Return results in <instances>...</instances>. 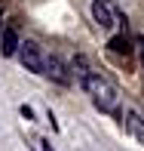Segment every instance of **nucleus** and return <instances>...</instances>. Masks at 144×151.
Here are the masks:
<instances>
[{"mask_svg":"<svg viewBox=\"0 0 144 151\" xmlns=\"http://www.w3.org/2000/svg\"><path fill=\"white\" fill-rule=\"evenodd\" d=\"M16 56L18 62H22L28 71H43V52H40V46L34 43V40H25V43H18V50H16Z\"/></svg>","mask_w":144,"mask_h":151,"instance_id":"f03ea898","label":"nucleus"},{"mask_svg":"<svg viewBox=\"0 0 144 151\" xmlns=\"http://www.w3.org/2000/svg\"><path fill=\"white\" fill-rule=\"evenodd\" d=\"M16 50H18V31H16V25H9L0 34V52L3 56H16Z\"/></svg>","mask_w":144,"mask_h":151,"instance_id":"39448f33","label":"nucleus"},{"mask_svg":"<svg viewBox=\"0 0 144 151\" xmlns=\"http://www.w3.org/2000/svg\"><path fill=\"white\" fill-rule=\"evenodd\" d=\"M18 111H22V117H28V120H34V111H31L28 105H22V108H18Z\"/></svg>","mask_w":144,"mask_h":151,"instance_id":"1a4fd4ad","label":"nucleus"},{"mask_svg":"<svg viewBox=\"0 0 144 151\" xmlns=\"http://www.w3.org/2000/svg\"><path fill=\"white\" fill-rule=\"evenodd\" d=\"M83 90L92 96V102L101 108V111H116V102H120V93H116V86L111 83V80L104 77V74H98V71H89L83 80Z\"/></svg>","mask_w":144,"mask_h":151,"instance_id":"f257e3e1","label":"nucleus"},{"mask_svg":"<svg viewBox=\"0 0 144 151\" xmlns=\"http://www.w3.org/2000/svg\"><path fill=\"white\" fill-rule=\"evenodd\" d=\"M71 71L77 74L80 80H83L86 74H89V68H86V59H83V56H74V62H71Z\"/></svg>","mask_w":144,"mask_h":151,"instance_id":"6e6552de","label":"nucleus"},{"mask_svg":"<svg viewBox=\"0 0 144 151\" xmlns=\"http://www.w3.org/2000/svg\"><path fill=\"white\" fill-rule=\"evenodd\" d=\"M92 19L98 22V28H113L116 25V9L107 0H95L92 3Z\"/></svg>","mask_w":144,"mask_h":151,"instance_id":"7ed1b4c3","label":"nucleus"},{"mask_svg":"<svg viewBox=\"0 0 144 151\" xmlns=\"http://www.w3.org/2000/svg\"><path fill=\"white\" fill-rule=\"evenodd\" d=\"M126 129H129L138 142H144V117H141L138 111H126Z\"/></svg>","mask_w":144,"mask_h":151,"instance_id":"423d86ee","label":"nucleus"},{"mask_svg":"<svg viewBox=\"0 0 144 151\" xmlns=\"http://www.w3.org/2000/svg\"><path fill=\"white\" fill-rule=\"evenodd\" d=\"M107 46H111L113 52H120V56H129V52H132V46H129V37H126V34H113V37L107 40Z\"/></svg>","mask_w":144,"mask_h":151,"instance_id":"0eeeda50","label":"nucleus"},{"mask_svg":"<svg viewBox=\"0 0 144 151\" xmlns=\"http://www.w3.org/2000/svg\"><path fill=\"white\" fill-rule=\"evenodd\" d=\"M40 74H46V77L55 80V83H71V74H67V68L61 65L55 56H43V71H40Z\"/></svg>","mask_w":144,"mask_h":151,"instance_id":"20e7f679","label":"nucleus"}]
</instances>
